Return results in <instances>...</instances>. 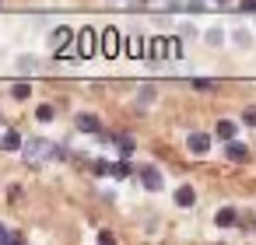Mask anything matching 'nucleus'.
<instances>
[{"instance_id": "nucleus-1", "label": "nucleus", "mask_w": 256, "mask_h": 245, "mask_svg": "<svg viewBox=\"0 0 256 245\" xmlns=\"http://www.w3.org/2000/svg\"><path fill=\"white\" fill-rule=\"evenodd\" d=\"M22 154H25V161H28V165H42V161H46L50 154H56V151H53V144H50V140L32 137V140L22 147Z\"/></svg>"}, {"instance_id": "nucleus-2", "label": "nucleus", "mask_w": 256, "mask_h": 245, "mask_svg": "<svg viewBox=\"0 0 256 245\" xmlns=\"http://www.w3.org/2000/svg\"><path fill=\"white\" fill-rule=\"evenodd\" d=\"M74 42H78L81 60H88V56H95V53H98V32H95V28H81Z\"/></svg>"}, {"instance_id": "nucleus-3", "label": "nucleus", "mask_w": 256, "mask_h": 245, "mask_svg": "<svg viewBox=\"0 0 256 245\" xmlns=\"http://www.w3.org/2000/svg\"><path fill=\"white\" fill-rule=\"evenodd\" d=\"M120 39H123V35H120L116 28H106V32H98V53H102L106 60H112V56L120 53Z\"/></svg>"}, {"instance_id": "nucleus-4", "label": "nucleus", "mask_w": 256, "mask_h": 245, "mask_svg": "<svg viewBox=\"0 0 256 245\" xmlns=\"http://www.w3.org/2000/svg\"><path fill=\"white\" fill-rule=\"evenodd\" d=\"M165 56H172L168 39H165V35H151V39H148V60H151V63H162Z\"/></svg>"}, {"instance_id": "nucleus-5", "label": "nucleus", "mask_w": 256, "mask_h": 245, "mask_svg": "<svg viewBox=\"0 0 256 245\" xmlns=\"http://www.w3.org/2000/svg\"><path fill=\"white\" fill-rule=\"evenodd\" d=\"M123 49H126V56L134 60V56H140V60H148V39L144 35H123Z\"/></svg>"}, {"instance_id": "nucleus-6", "label": "nucleus", "mask_w": 256, "mask_h": 245, "mask_svg": "<svg viewBox=\"0 0 256 245\" xmlns=\"http://www.w3.org/2000/svg\"><path fill=\"white\" fill-rule=\"evenodd\" d=\"M186 147H190V154H207V151H210V133L193 130V133L186 137Z\"/></svg>"}, {"instance_id": "nucleus-7", "label": "nucleus", "mask_w": 256, "mask_h": 245, "mask_svg": "<svg viewBox=\"0 0 256 245\" xmlns=\"http://www.w3.org/2000/svg\"><path fill=\"white\" fill-rule=\"evenodd\" d=\"M140 182H144V189H148V193H158V189L165 186V175H162L154 165H148V168L140 172Z\"/></svg>"}, {"instance_id": "nucleus-8", "label": "nucleus", "mask_w": 256, "mask_h": 245, "mask_svg": "<svg viewBox=\"0 0 256 245\" xmlns=\"http://www.w3.org/2000/svg\"><path fill=\"white\" fill-rule=\"evenodd\" d=\"M74 39H78V35H74L70 28H56V32L50 35V46H53V49H67V46H70Z\"/></svg>"}, {"instance_id": "nucleus-9", "label": "nucleus", "mask_w": 256, "mask_h": 245, "mask_svg": "<svg viewBox=\"0 0 256 245\" xmlns=\"http://www.w3.org/2000/svg\"><path fill=\"white\" fill-rule=\"evenodd\" d=\"M78 130H81V133H102V123H98V116L81 112V116H78Z\"/></svg>"}, {"instance_id": "nucleus-10", "label": "nucleus", "mask_w": 256, "mask_h": 245, "mask_svg": "<svg viewBox=\"0 0 256 245\" xmlns=\"http://www.w3.org/2000/svg\"><path fill=\"white\" fill-rule=\"evenodd\" d=\"M224 154H228V161H249V147H246V144H238L235 137L228 140V147H224Z\"/></svg>"}, {"instance_id": "nucleus-11", "label": "nucleus", "mask_w": 256, "mask_h": 245, "mask_svg": "<svg viewBox=\"0 0 256 245\" xmlns=\"http://www.w3.org/2000/svg\"><path fill=\"white\" fill-rule=\"evenodd\" d=\"M235 221H238L235 207H221V210H218V217H214V224H218V228H235Z\"/></svg>"}, {"instance_id": "nucleus-12", "label": "nucleus", "mask_w": 256, "mask_h": 245, "mask_svg": "<svg viewBox=\"0 0 256 245\" xmlns=\"http://www.w3.org/2000/svg\"><path fill=\"white\" fill-rule=\"evenodd\" d=\"M0 147H4V151H22V147H25V140H22V133H18V130H8V133H4V140H0Z\"/></svg>"}, {"instance_id": "nucleus-13", "label": "nucleus", "mask_w": 256, "mask_h": 245, "mask_svg": "<svg viewBox=\"0 0 256 245\" xmlns=\"http://www.w3.org/2000/svg\"><path fill=\"white\" fill-rule=\"evenodd\" d=\"M193 200H196L193 186H179L176 189V207H193Z\"/></svg>"}, {"instance_id": "nucleus-14", "label": "nucleus", "mask_w": 256, "mask_h": 245, "mask_svg": "<svg viewBox=\"0 0 256 245\" xmlns=\"http://www.w3.org/2000/svg\"><path fill=\"white\" fill-rule=\"evenodd\" d=\"M214 133H218V137H221V140L228 144V140L235 137V123H232V119H221V123L214 126Z\"/></svg>"}, {"instance_id": "nucleus-15", "label": "nucleus", "mask_w": 256, "mask_h": 245, "mask_svg": "<svg viewBox=\"0 0 256 245\" xmlns=\"http://www.w3.org/2000/svg\"><path fill=\"white\" fill-rule=\"evenodd\" d=\"M116 147H120V158H130V154H134V137L120 133V137H116Z\"/></svg>"}, {"instance_id": "nucleus-16", "label": "nucleus", "mask_w": 256, "mask_h": 245, "mask_svg": "<svg viewBox=\"0 0 256 245\" xmlns=\"http://www.w3.org/2000/svg\"><path fill=\"white\" fill-rule=\"evenodd\" d=\"M130 172H134V168H130V161H126V158H120L116 165H109V175H116V179H126Z\"/></svg>"}, {"instance_id": "nucleus-17", "label": "nucleus", "mask_w": 256, "mask_h": 245, "mask_svg": "<svg viewBox=\"0 0 256 245\" xmlns=\"http://www.w3.org/2000/svg\"><path fill=\"white\" fill-rule=\"evenodd\" d=\"M11 95H14V98H18V102H25V98H28V95H32V84H28V81H18V84H14V88H11Z\"/></svg>"}, {"instance_id": "nucleus-18", "label": "nucleus", "mask_w": 256, "mask_h": 245, "mask_svg": "<svg viewBox=\"0 0 256 245\" xmlns=\"http://www.w3.org/2000/svg\"><path fill=\"white\" fill-rule=\"evenodd\" d=\"M53 116H56V109H53V105H39V109H36V119H39V123H50Z\"/></svg>"}, {"instance_id": "nucleus-19", "label": "nucleus", "mask_w": 256, "mask_h": 245, "mask_svg": "<svg viewBox=\"0 0 256 245\" xmlns=\"http://www.w3.org/2000/svg\"><path fill=\"white\" fill-rule=\"evenodd\" d=\"M221 42H224V32L221 28H210L207 32V46H221Z\"/></svg>"}, {"instance_id": "nucleus-20", "label": "nucleus", "mask_w": 256, "mask_h": 245, "mask_svg": "<svg viewBox=\"0 0 256 245\" xmlns=\"http://www.w3.org/2000/svg\"><path fill=\"white\" fill-rule=\"evenodd\" d=\"M168 49H172V60H179V56H182V42H179L176 35L168 39Z\"/></svg>"}, {"instance_id": "nucleus-21", "label": "nucleus", "mask_w": 256, "mask_h": 245, "mask_svg": "<svg viewBox=\"0 0 256 245\" xmlns=\"http://www.w3.org/2000/svg\"><path fill=\"white\" fill-rule=\"evenodd\" d=\"M193 88H196V91H210V88H214V81H207V77H196V81H193Z\"/></svg>"}, {"instance_id": "nucleus-22", "label": "nucleus", "mask_w": 256, "mask_h": 245, "mask_svg": "<svg viewBox=\"0 0 256 245\" xmlns=\"http://www.w3.org/2000/svg\"><path fill=\"white\" fill-rule=\"evenodd\" d=\"M242 123H246V126H256V105H252V109H246V116H242Z\"/></svg>"}, {"instance_id": "nucleus-23", "label": "nucleus", "mask_w": 256, "mask_h": 245, "mask_svg": "<svg viewBox=\"0 0 256 245\" xmlns=\"http://www.w3.org/2000/svg\"><path fill=\"white\" fill-rule=\"evenodd\" d=\"M238 11H246V14H256V0H242V4H238Z\"/></svg>"}, {"instance_id": "nucleus-24", "label": "nucleus", "mask_w": 256, "mask_h": 245, "mask_svg": "<svg viewBox=\"0 0 256 245\" xmlns=\"http://www.w3.org/2000/svg\"><path fill=\"white\" fill-rule=\"evenodd\" d=\"M235 42L238 46H249V32H235Z\"/></svg>"}, {"instance_id": "nucleus-25", "label": "nucleus", "mask_w": 256, "mask_h": 245, "mask_svg": "<svg viewBox=\"0 0 256 245\" xmlns=\"http://www.w3.org/2000/svg\"><path fill=\"white\" fill-rule=\"evenodd\" d=\"M8 238H11V231H8V228H4V224H0V245H4V242H8Z\"/></svg>"}, {"instance_id": "nucleus-26", "label": "nucleus", "mask_w": 256, "mask_h": 245, "mask_svg": "<svg viewBox=\"0 0 256 245\" xmlns=\"http://www.w3.org/2000/svg\"><path fill=\"white\" fill-rule=\"evenodd\" d=\"M218 4H228V0H218Z\"/></svg>"}]
</instances>
